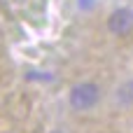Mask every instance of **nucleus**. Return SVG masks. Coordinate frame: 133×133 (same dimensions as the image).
<instances>
[{"instance_id": "obj_1", "label": "nucleus", "mask_w": 133, "mask_h": 133, "mask_svg": "<svg viewBox=\"0 0 133 133\" xmlns=\"http://www.w3.org/2000/svg\"><path fill=\"white\" fill-rule=\"evenodd\" d=\"M98 98H101V89L96 84H91V82H82V84H75L70 89V98L68 101H70L72 110L87 112V110H91L98 103Z\"/></svg>"}, {"instance_id": "obj_2", "label": "nucleus", "mask_w": 133, "mask_h": 133, "mask_svg": "<svg viewBox=\"0 0 133 133\" xmlns=\"http://www.w3.org/2000/svg\"><path fill=\"white\" fill-rule=\"evenodd\" d=\"M108 28L112 35H129L133 30V9L119 7L108 16Z\"/></svg>"}, {"instance_id": "obj_3", "label": "nucleus", "mask_w": 133, "mask_h": 133, "mask_svg": "<svg viewBox=\"0 0 133 133\" xmlns=\"http://www.w3.org/2000/svg\"><path fill=\"white\" fill-rule=\"evenodd\" d=\"M91 2H94V0H79V5H82V7H89Z\"/></svg>"}, {"instance_id": "obj_4", "label": "nucleus", "mask_w": 133, "mask_h": 133, "mask_svg": "<svg viewBox=\"0 0 133 133\" xmlns=\"http://www.w3.org/2000/svg\"><path fill=\"white\" fill-rule=\"evenodd\" d=\"M51 133H61V131H51Z\"/></svg>"}]
</instances>
